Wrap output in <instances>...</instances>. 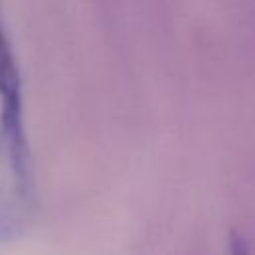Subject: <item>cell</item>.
Segmentation results:
<instances>
[{"label": "cell", "mask_w": 255, "mask_h": 255, "mask_svg": "<svg viewBox=\"0 0 255 255\" xmlns=\"http://www.w3.org/2000/svg\"><path fill=\"white\" fill-rule=\"evenodd\" d=\"M231 255H249L245 241L235 233H231Z\"/></svg>", "instance_id": "cell-2"}, {"label": "cell", "mask_w": 255, "mask_h": 255, "mask_svg": "<svg viewBox=\"0 0 255 255\" xmlns=\"http://www.w3.org/2000/svg\"><path fill=\"white\" fill-rule=\"evenodd\" d=\"M34 209L36 185L24 131L22 80L0 14V241L20 237Z\"/></svg>", "instance_id": "cell-1"}]
</instances>
